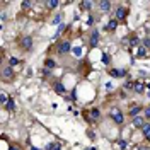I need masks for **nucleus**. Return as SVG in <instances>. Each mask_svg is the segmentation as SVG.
Instances as JSON below:
<instances>
[{"instance_id":"obj_18","label":"nucleus","mask_w":150,"mask_h":150,"mask_svg":"<svg viewBox=\"0 0 150 150\" xmlns=\"http://www.w3.org/2000/svg\"><path fill=\"white\" fill-rule=\"evenodd\" d=\"M46 150H61V147H60L58 143H50V145H48V149H46Z\"/></svg>"},{"instance_id":"obj_24","label":"nucleus","mask_w":150,"mask_h":150,"mask_svg":"<svg viewBox=\"0 0 150 150\" xmlns=\"http://www.w3.org/2000/svg\"><path fill=\"white\" fill-rule=\"evenodd\" d=\"M9 63H10V67H12V65H17L19 60H17V58H10V60H9Z\"/></svg>"},{"instance_id":"obj_4","label":"nucleus","mask_w":150,"mask_h":150,"mask_svg":"<svg viewBox=\"0 0 150 150\" xmlns=\"http://www.w3.org/2000/svg\"><path fill=\"white\" fill-rule=\"evenodd\" d=\"M145 125H147V123H145L143 118H140V116H135V118H133V126H135V128H143Z\"/></svg>"},{"instance_id":"obj_27","label":"nucleus","mask_w":150,"mask_h":150,"mask_svg":"<svg viewBox=\"0 0 150 150\" xmlns=\"http://www.w3.org/2000/svg\"><path fill=\"white\" fill-rule=\"evenodd\" d=\"M20 5H22V9H29V5H31V3H29V2H22Z\"/></svg>"},{"instance_id":"obj_13","label":"nucleus","mask_w":150,"mask_h":150,"mask_svg":"<svg viewBox=\"0 0 150 150\" xmlns=\"http://www.w3.org/2000/svg\"><path fill=\"white\" fill-rule=\"evenodd\" d=\"M142 130H143V136H145L147 140H150V125H145Z\"/></svg>"},{"instance_id":"obj_1","label":"nucleus","mask_w":150,"mask_h":150,"mask_svg":"<svg viewBox=\"0 0 150 150\" xmlns=\"http://www.w3.org/2000/svg\"><path fill=\"white\" fill-rule=\"evenodd\" d=\"M111 118L114 123H118V125H123V119H125V116H123V112H121V109H118V108H112L111 109Z\"/></svg>"},{"instance_id":"obj_16","label":"nucleus","mask_w":150,"mask_h":150,"mask_svg":"<svg viewBox=\"0 0 150 150\" xmlns=\"http://www.w3.org/2000/svg\"><path fill=\"white\" fill-rule=\"evenodd\" d=\"M46 5H48V9H55V7H58V2L56 0H50V2H46Z\"/></svg>"},{"instance_id":"obj_31","label":"nucleus","mask_w":150,"mask_h":150,"mask_svg":"<svg viewBox=\"0 0 150 150\" xmlns=\"http://www.w3.org/2000/svg\"><path fill=\"white\" fill-rule=\"evenodd\" d=\"M10 150H19L17 147H10Z\"/></svg>"},{"instance_id":"obj_19","label":"nucleus","mask_w":150,"mask_h":150,"mask_svg":"<svg viewBox=\"0 0 150 150\" xmlns=\"http://www.w3.org/2000/svg\"><path fill=\"white\" fill-rule=\"evenodd\" d=\"M0 101H2V104H7V102H9L10 99L7 97V94H5V92H2V97H0Z\"/></svg>"},{"instance_id":"obj_17","label":"nucleus","mask_w":150,"mask_h":150,"mask_svg":"<svg viewBox=\"0 0 150 150\" xmlns=\"http://www.w3.org/2000/svg\"><path fill=\"white\" fill-rule=\"evenodd\" d=\"M5 106H7V109H9V111H14V108H16V102H14V101L10 99V101H9V102H7Z\"/></svg>"},{"instance_id":"obj_3","label":"nucleus","mask_w":150,"mask_h":150,"mask_svg":"<svg viewBox=\"0 0 150 150\" xmlns=\"http://www.w3.org/2000/svg\"><path fill=\"white\" fill-rule=\"evenodd\" d=\"M2 75H3V80H12V77H14L12 67H3V70H2Z\"/></svg>"},{"instance_id":"obj_30","label":"nucleus","mask_w":150,"mask_h":150,"mask_svg":"<svg viewBox=\"0 0 150 150\" xmlns=\"http://www.w3.org/2000/svg\"><path fill=\"white\" fill-rule=\"evenodd\" d=\"M145 114H147V118H150V106L145 109Z\"/></svg>"},{"instance_id":"obj_29","label":"nucleus","mask_w":150,"mask_h":150,"mask_svg":"<svg viewBox=\"0 0 150 150\" xmlns=\"http://www.w3.org/2000/svg\"><path fill=\"white\" fill-rule=\"evenodd\" d=\"M130 43H131V44H138V39H136V38H131Z\"/></svg>"},{"instance_id":"obj_22","label":"nucleus","mask_w":150,"mask_h":150,"mask_svg":"<svg viewBox=\"0 0 150 150\" xmlns=\"http://www.w3.org/2000/svg\"><path fill=\"white\" fill-rule=\"evenodd\" d=\"M91 114H92L94 118H99V109H95V108H92V109H91Z\"/></svg>"},{"instance_id":"obj_15","label":"nucleus","mask_w":150,"mask_h":150,"mask_svg":"<svg viewBox=\"0 0 150 150\" xmlns=\"http://www.w3.org/2000/svg\"><path fill=\"white\" fill-rule=\"evenodd\" d=\"M44 65H46V67H48V68H55V60H51V58H48V60H46V61H44Z\"/></svg>"},{"instance_id":"obj_11","label":"nucleus","mask_w":150,"mask_h":150,"mask_svg":"<svg viewBox=\"0 0 150 150\" xmlns=\"http://www.w3.org/2000/svg\"><path fill=\"white\" fill-rule=\"evenodd\" d=\"M109 75H111V77H121V75H125V70H116V68H111V70H109Z\"/></svg>"},{"instance_id":"obj_6","label":"nucleus","mask_w":150,"mask_h":150,"mask_svg":"<svg viewBox=\"0 0 150 150\" xmlns=\"http://www.w3.org/2000/svg\"><path fill=\"white\" fill-rule=\"evenodd\" d=\"M99 9H101L102 12H109V10H111V2H106V0L99 2Z\"/></svg>"},{"instance_id":"obj_25","label":"nucleus","mask_w":150,"mask_h":150,"mask_svg":"<svg viewBox=\"0 0 150 150\" xmlns=\"http://www.w3.org/2000/svg\"><path fill=\"white\" fill-rule=\"evenodd\" d=\"M145 55H147L145 48H140V50H138V56H145Z\"/></svg>"},{"instance_id":"obj_12","label":"nucleus","mask_w":150,"mask_h":150,"mask_svg":"<svg viewBox=\"0 0 150 150\" xmlns=\"http://www.w3.org/2000/svg\"><path fill=\"white\" fill-rule=\"evenodd\" d=\"M140 109H142V108H140L138 104H136V106H131V109H130V116H131V118H135V116H136V114L140 112Z\"/></svg>"},{"instance_id":"obj_23","label":"nucleus","mask_w":150,"mask_h":150,"mask_svg":"<svg viewBox=\"0 0 150 150\" xmlns=\"http://www.w3.org/2000/svg\"><path fill=\"white\" fill-rule=\"evenodd\" d=\"M74 55L75 56H80V55H82V48H74Z\"/></svg>"},{"instance_id":"obj_9","label":"nucleus","mask_w":150,"mask_h":150,"mask_svg":"<svg viewBox=\"0 0 150 150\" xmlns=\"http://www.w3.org/2000/svg\"><path fill=\"white\" fill-rule=\"evenodd\" d=\"M116 27H118V19H111V20L108 22V26H106L108 31H114Z\"/></svg>"},{"instance_id":"obj_28","label":"nucleus","mask_w":150,"mask_h":150,"mask_svg":"<svg viewBox=\"0 0 150 150\" xmlns=\"http://www.w3.org/2000/svg\"><path fill=\"white\" fill-rule=\"evenodd\" d=\"M119 147H121V149H126V142L121 140V142H119Z\"/></svg>"},{"instance_id":"obj_8","label":"nucleus","mask_w":150,"mask_h":150,"mask_svg":"<svg viewBox=\"0 0 150 150\" xmlns=\"http://www.w3.org/2000/svg\"><path fill=\"white\" fill-rule=\"evenodd\" d=\"M53 89H55L56 94H65V87H63V84H61V82H55Z\"/></svg>"},{"instance_id":"obj_26","label":"nucleus","mask_w":150,"mask_h":150,"mask_svg":"<svg viewBox=\"0 0 150 150\" xmlns=\"http://www.w3.org/2000/svg\"><path fill=\"white\" fill-rule=\"evenodd\" d=\"M109 60H111L109 55H102V61H104V63H109Z\"/></svg>"},{"instance_id":"obj_32","label":"nucleus","mask_w":150,"mask_h":150,"mask_svg":"<svg viewBox=\"0 0 150 150\" xmlns=\"http://www.w3.org/2000/svg\"><path fill=\"white\" fill-rule=\"evenodd\" d=\"M31 150H41V149H36V147H31Z\"/></svg>"},{"instance_id":"obj_2","label":"nucleus","mask_w":150,"mask_h":150,"mask_svg":"<svg viewBox=\"0 0 150 150\" xmlns=\"http://www.w3.org/2000/svg\"><path fill=\"white\" fill-rule=\"evenodd\" d=\"M72 50V46H70V41H63L60 46H58V55H65V53H68Z\"/></svg>"},{"instance_id":"obj_5","label":"nucleus","mask_w":150,"mask_h":150,"mask_svg":"<svg viewBox=\"0 0 150 150\" xmlns=\"http://www.w3.org/2000/svg\"><path fill=\"white\" fill-rule=\"evenodd\" d=\"M126 14H128L126 9H123V7H118V9H116V19H118V20H119V19L123 20V19L126 17Z\"/></svg>"},{"instance_id":"obj_20","label":"nucleus","mask_w":150,"mask_h":150,"mask_svg":"<svg viewBox=\"0 0 150 150\" xmlns=\"http://www.w3.org/2000/svg\"><path fill=\"white\" fill-rule=\"evenodd\" d=\"M80 7H82V9H87V10H89V9L92 7V3H91V2H82V3H80Z\"/></svg>"},{"instance_id":"obj_14","label":"nucleus","mask_w":150,"mask_h":150,"mask_svg":"<svg viewBox=\"0 0 150 150\" xmlns=\"http://www.w3.org/2000/svg\"><path fill=\"white\" fill-rule=\"evenodd\" d=\"M133 89H135L136 92H143V84H142V82H135Z\"/></svg>"},{"instance_id":"obj_21","label":"nucleus","mask_w":150,"mask_h":150,"mask_svg":"<svg viewBox=\"0 0 150 150\" xmlns=\"http://www.w3.org/2000/svg\"><path fill=\"white\" fill-rule=\"evenodd\" d=\"M60 20H61V14H58V16L53 19V26H60Z\"/></svg>"},{"instance_id":"obj_10","label":"nucleus","mask_w":150,"mask_h":150,"mask_svg":"<svg viewBox=\"0 0 150 150\" xmlns=\"http://www.w3.org/2000/svg\"><path fill=\"white\" fill-rule=\"evenodd\" d=\"M97 41H99V33H97V31H94L92 34H91V44L95 46V44H97Z\"/></svg>"},{"instance_id":"obj_7","label":"nucleus","mask_w":150,"mask_h":150,"mask_svg":"<svg viewBox=\"0 0 150 150\" xmlns=\"http://www.w3.org/2000/svg\"><path fill=\"white\" fill-rule=\"evenodd\" d=\"M20 46H22V48H26V50H31V48H33V39H31L29 36L24 38V39H22V43H20Z\"/></svg>"}]
</instances>
